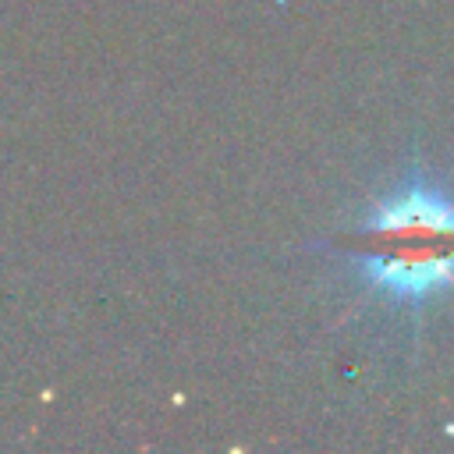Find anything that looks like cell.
<instances>
[{
	"label": "cell",
	"instance_id": "obj_1",
	"mask_svg": "<svg viewBox=\"0 0 454 454\" xmlns=\"http://www.w3.org/2000/svg\"><path fill=\"white\" fill-rule=\"evenodd\" d=\"M351 259L369 287L394 301H426L454 287V199L408 181L383 195L355 234Z\"/></svg>",
	"mask_w": 454,
	"mask_h": 454
}]
</instances>
